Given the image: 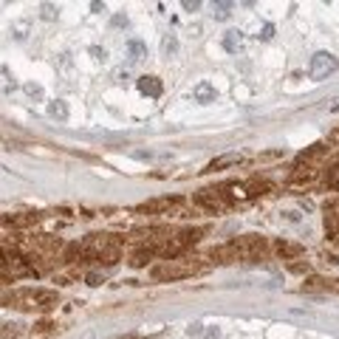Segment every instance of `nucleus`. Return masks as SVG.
<instances>
[{"mask_svg": "<svg viewBox=\"0 0 339 339\" xmlns=\"http://www.w3.org/2000/svg\"><path fill=\"white\" fill-rule=\"evenodd\" d=\"M198 235H201L198 229H187V232H178V235H172V237H164L161 243H153V246H156V254H161V257H167V260L178 257L190 243L198 240Z\"/></svg>", "mask_w": 339, "mask_h": 339, "instance_id": "f257e3e1", "label": "nucleus"}, {"mask_svg": "<svg viewBox=\"0 0 339 339\" xmlns=\"http://www.w3.org/2000/svg\"><path fill=\"white\" fill-rule=\"evenodd\" d=\"M198 271V263H164L153 269V280H181V277H192Z\"/></svg>", "mask_w": 339, "mask_h": 339, "instance_id": "f03ea898", "label": "nucleus"}, {"mask_svg": "<svg viewBox=\"0 0 339 339\" xmlns=\"http://www.w3.org/2000/svg\"><path fill=\"white\" fill-rule=\"evenodd\" d=\"M235 243H237V252H240V260H260L266 254V249H269L266 237L260 235H243L237 237Z\"/></svg>", "mask_w": 339, "mask_h": 339, "instance_id": "7ed1b4c3", "label": "nucleus"}, {"mask_svg": "<svg viewBox=\"0 0 339 339\" xmlns=\"http://www.w3.org/2000/svg\"><path fill=\"white\" fill-rule=\"evenodd\" d=\"M337 68H339V59L334 54H328V51H316V54L311 56V68H308V74H311V79H328Z\"/></svg>", "mask_w": 339, "mask_h": 339, "instance_id": "20e7f679", "label": "nucleus"}, {"mask_svg": "<svg viewBox=\"0 0 339 339\" xmlns=\"http://www.w3.org/2000/svg\"><path fill=\"white\" fill-rule=\"evenodd\" d=\"M226 190L229 187H215V190H201L198 195H195V203H201V206H206V209H221V206H226L229 203V198H226Z\"/></svg>", "mask_w": 339, "mask_h": 339, "instance_id": "39448f33", "label": "nucleus"}, {"mask_svg": "<svg viewBox=\"0 0 339 339\" xmlns=\"http://www.w3.org/2000/svg\"><path fill=\"white\" fill-rule=\"evenodd\" d=\"M274 252H277V257L282 260H300L305 254V249L300 243H294V240H277L274 243Z\"/></svg>", "mask_w": 339, "mask_h": 339, "instance_id": "423d86ee", "label": "nucleus"}, {"mask_svg": "<svg viewBox=\"0 0 339 339\" xmlns=\"http://www.w3.org/2000/svg\"><path fill=\"white\" fill-rule=\"evenodd\" d=\"M175 203H178V198H175V195H167V198H153V201H147V203H139L136 209H139V212H167Z\"/></svg>", "mask_w": 339, "mask_h": 339, "instance_id": "0eeeda50", "label": "nucleus"}, {"mask_svg": "<svg viewBox=\"0 0 339 339\" xmlns=\"http://www.w3.org/2000/svg\"><path fill=\"white\" fill-rule=\"evenodd\" d=\"M325 232H328V237L339 235V198L325 203Z\"/></svg>", "mask_w": 339, "mask_h": 339, "instance_id": "6e6552de", "label": "nucleus"}, {"mask_svg": "<svg viewBox=\"0 0 339 339\" xmlns=\"http://www.w3.org/2000/svg\"><path fill=\"white\" fill-rule=\"evenodd\" d=\"M136 88L141 90L144 96L158 99V96H161V90H164V85H161V79H158V77H139V79H136Z\"/></svg>", "mask_w": 339, "mask_h": 339, "instance_id": "1a4fd4ad", "label": "nucleus"}, {"mask_svg": "<svg viewBox=\"0 0 339 339\" xmlns=\"http://www.w3.org/2000/svg\"><path fill=\"white\" fill-rule=\"evenodd\" d=\"M209 257L215 263H232V260L240 257V252H237V243H224V246H215L209 252Z\"/></svg>", "mask_w": 339, "mask_h": 339, "instance_id": "9d476101", "label": "nucleus"}, {"mask_svg": "<svg viewBox=\"0 0 339 339\" xmlns=\"http://www.w3.org/2000/svg\"><path fill=\"white\" fill-rule=\"evenodd\" d=\"M192 96H195V102H203V105H209V102L218 99V90H215L212 82H198V85L192 88Z\"/></svg>", "mask_w": 339, "mask_h": 339, "instance_id": "9b49d317", "label": "nucleus"}, {"mask_svg": "<svg viewBox=\"0 0 339 339\" xmlns=\"http://www.w3.org/2000/svg\"><path fill=\"white\" fill-rule=\"evenodd\" d=\"M37 303H40V311H51L59 303V294L48 291V288H37Z\"/></svg>", "mask_w": 339, "mask_h": 339, "instance_id": "f8f14e48", "label": "nucleus"}, {"mask_svg": "<svg viewBox=\"0 0 339 339\" xmlns=\"http://www.w3.org/2000/svg\"><path fill=\"white\" fill-rule=\"evenodd\" d=\"M224 48L229 51V54H237V51L243 48V31H237V28L226 31V37H224Z\"/></svg>", "mask_w": 339, "mask_h": 339, "instance_id": "ddd939ff", "label": "nucleus"}, {"mask_svg": "<svg viewBox=\"0 0 339 339\" xmlns=\"http://www.w3.org/2000/svg\"><path fill=\"white\" fill-rule=\"evenodd\" d=\"M153 254H156V246H153V243H150V246L136 249V252H133V257H130V266H133V269H141V266H144V263H147L150 257H153Z\"/></svg>", "mask_w": 339, "mask_h": 339, "instance_id": "4468645a", "label": "nucleus"}, {"mask_svg": "<svg viewBox=\"0 0 339 339\" xmlns=\"http://www.w3.org/2000/svg\"><path fill=\"white\" fill-rule=\"evenodd\" d=\"M316 178V170L314 167H308V164H297V167H294V172H291V181L294 184H300V181H305V184H308V181H314Z\"/></svg>", "mask_w": 339, "mask_h": 339, "instance_id": "2eb2a0df", "label": "nucleus"}, {"mask_svg": "<svg viewBox=\"0 0 339 339\" xmlns=\"http://www.w3.org/2000/svg\"><path fill=\"white\" fill-rule=\"evenodd\" d=\"M40 221V215H6L3 224L6 226H31Z\"/></svg>", "mask_w": 339, "mask_h": 339, "instance_id": "dca6fc26", "label": "nucleus"}, {"mask_svg": "<svg viewBox=\"0 0 339 339\" xmlns=\"http://www.w3.org/2000/svg\"><path fill=\"white\" fill-rule=\"evenodd\" d=\"M240 161H243L240 153H226V156L215 158L212 164H209V170H224V167H232V164H240Z\"/></svg>", "mask_w": 339, "mask_h": 339, "instance_id": "f3484780", "label": "nucleus"}, {"mask_svg": "<svg viewBox=\"0 0 339 339\" xmlns=\"http://www.w3.org/2000/svg\"><path fill=\"white\" fill-rule=\"evenodd\" d=\"M334 288V280H322V277H311V280L303 285V291H331Z\"/></svg>", "mask_w": 339, "mask_h": 339, "instance_id": "a211bd4d", "label": "nucleus"}, {"mask_svg": "<svg viewBox=\"0 0 339 339\" xmlns=\"http://www.w3.org/2000/svg\"><path fill=\"white\" fill-rule=\"evenodd\" d=\"M322 153H328V144L325 141H316L311 150H305V153H300V164H308V161H314V158H319Z\"/></svg>", "mask_w": 339, "mask_h": 339, "instance_id": "6ab92c4d", "label": "nucleus"}, {"mask_svg": "<svg viewBox=\"0 0 339 339\" xmlns=\"http://www.w3.org/2000/svg\"><path fill=\"white\" fill-rule=\"evenodd\" d=\"M48 116H51V119H68V105L62 99L48 102Z\"/></svg>", "mask_w": 339, "mask_h": 339, "instance_id": "aec40b11", "label": "nucleus"}, {"mask_svg": "<svg viewBox=\"0 0 339 339\" xmlns=\"http://www.w3.org/2000/svg\"><path fill=\"white\" fill-rule=\"evenodd\" d=\"M127 54H130V59H133V62H139L141 56H147V45L139 43V40H130V43H127Z\"/></svg>", "mask_w": 339, "mask_h": 339, "instance_id": "412c9836", "label": "nucleus"}, {"mask_svg": "<svg viewBox=\"0 0 339 339\" xmlns=\"http://www.w3.org/2000/svg\"><path fill=\"white\" fill-rule=\"evenodd\" d=\"M212 14H215V20H226L229 14H232V3H226V0H218V3H212Z\"/></svg>", "mask_w": 339, "mask_h": 339, "instance_id": "4be33fe9", "label": "nucleus"}, {"mask_svg": "<svg viewBox=\"0 0 339 339\" xmlns=\"http://www.w3.org/2000/svg\"><path fill=\"white\" fill-rule=\"evenodd\" d=\"M161 51H164V56H172L175 51H178V40H175L172 34H167V37L161 40Z\"/></svg>", "mask_w": 339, "mask_h": 339, "instance_id": "5701e85b", "label": "nucleus"}, {"mask_svg": "<svg viewBox=\"0 0 339 339\" xmlns=\"http://www.w3.org/2000/svg\"><path fill=\"white\" fill-rule=\"evenodd\" d=\"M322 181H325L328 187H337V184H339V167H337V164L325 170V178H322Z\"/></svg>", "mask_w": 339, "mask_h": 339, "instance_id": "b1692460", "label": "nucleus"}, {"mask_svg": "<svg viewBox=\"0 0 339 339\" xmlns=\"http://www.w3.org/2000/svg\"><path fill=\"white\" fill-rule=\"evenodd\" d=\"M20 337V325L17 322H6L3 325V339H17Z\"/></svg>", "mask_w": 339, "mask_h": 339, "instance_id": "393cba45", "label": "nucleus"}, {"mask_svg": "<svg viewBox=\"0 0 339 339\" xmlns=\"http://www.w3.org/2000/svg\"><path fill=\"white\" fill-rule=\"evenodd\" d=\"M308 269H311V266L303 263V260H291V263H288V271H294V274H308Z\"/></svg>", "mask_w": 339, "mask_h": 339, "instance_id": "a878e982", "label": "nucleus"}, {"mask_svg": "<svg viewBox=\"0 0 339 339\" xmlns=\"http://www.w3.org/2000/svg\"><path fill=\"white\" fill-rule=\"evenodd\" d=\"M26 93H28V96H34V99H43V88H40V85H34V82H28V85H26Z\"/></svg>", "mask_w": 339, "mask_h": 339, "instance_id": "bb28decb", "label": "nucleus"}, {"mask_svg": "<svg viewBox=\"0 0 339 339\" xmlns=\"http://www.w3.org/2000/svg\"><path fill=\"white\" fill-rule=\"evenodd\" d=\"M257 37H260V40H271V37H274V26H271V23H266V26L260 28Z\"/></svg>", "mask_w": 339, "mask_h": 339, "instance_id": "cd10ccee", "label": "nucleus"}, {"mask_svg": "<svg viewBox=\"0 0 339 339\" xmlns=\"http://www.w3.org/2000/svg\"><path fill=\"white\" fill-rule=\"evenodd\" d=\"M181 6H184L187 11H198V9H201V0H184Z\"/></svg>", "mask_w": 339, "mask_h": 339, "instance_id": "c85d7f7f", "label": "nucleus"}, {"mask_svg": "<svg viewBox=\"0 0 339 339\" xmlns=\"http://www.w3.org/2000/svg\"><path fill=\"white\" fill-rule=\"evenodd\" d=\"M90 54L96 56V59H102V62L108 59V51H105V48H99V45H93V48H90Z\"/></svg>", "mask_w": 339, "mask_h": 339, "instance_id": "c756f323", "label": "nucleus"}, {"mask_svg": "<svg viewBox=\"0 0 339 339\" xmlns=\"http://www.w3.org/2000/svg\"><path fill=\"white\" fill-rule=\"evenodd\" d=\"M54 14H56L54 6H51V3H43V17L45 20H54Z\"/></svg>", "mask_w": 339, "mask_h": 339, "instance_id": "7c9ffc66", "label": "nucleus"}, {"mask_svg": "<svg viewBox=\"0 0 339 339\" xmlns=\"http://www.w3.org/2000/svg\"><path fill=\"white\" fill-rule=\"evenodd\" d=\"M88 285H102V274H88Z\"/></svg>", "mask_w": 339, "mask_h": 339, "instance_id": "2f4dec72", "label": "nucleus"}, {"mask_svg": "<svg viewBox=\"0 0 339 339\" xmlns=\"http://www.w3.org/2000/svg\"><path fill=\"white\" fill-rule=\"evenodd\" d=\"M3 79H6V90H9V88H14V79L9 77V71H6V68H3Z\"/></svg>", "mask_w": 339, "mask_h": 339, "instance_id": "473e14b6", "label": "nucleus"}, {"mask_svg": "<svg viewBox=\"0 0 339 339\" xmlns=\"http://www.w3.org/2000/svg\"><path fill=\"white\" fill-rule=\"evenodd\" d=\"M90 9L96 11V14H99V11H105V3H99V0H93V3H90Z\"/></svg>", "mask_w": 339, "mask_h": 339, "instance_id": "72a5a7b5", "label": "nucleus"}, {"mask_svg": "<svg viewBox=\"0 0 339 339\" xmlns=\"http://www.w3.org/2000/svg\"><path fill=\"white\" fill-rule=\"evenodd\" d=\"M113 26H127V17H122V14H119V17H113Z\"/></svg>", "mask_w": 339, "mask_h": 339, "instance_id": "f704fd0d", "label": "nucleus"}, {"mask_svg": "<svg viewBox=\"0 0 339 339\" xmlns=\"http://www.w3.org/2000/svg\"><path fill=\"white\" fill-rule=\"evenodd\" d=\"M331 111H334V113H339V99L334 102V105H331Z\"/></svg>", "mask_w": 339, "mask_h": 339, "instance_id": "c9c22d12", "label": "nucleus"}, {"mask_svg": "<svg viewBox=\"0 0 339 339\" xmlns=\"http://www.w3.org/2000/svg\"><path fill=\"white\" fill-rule=\"evenodd\" d=\"M334 288H339V280H334Z\"/></svg>", "mask_w": 339, "mask_h": 339, "instance_id": "e433bc0d", "label": "nucleus"}]
</instances>
